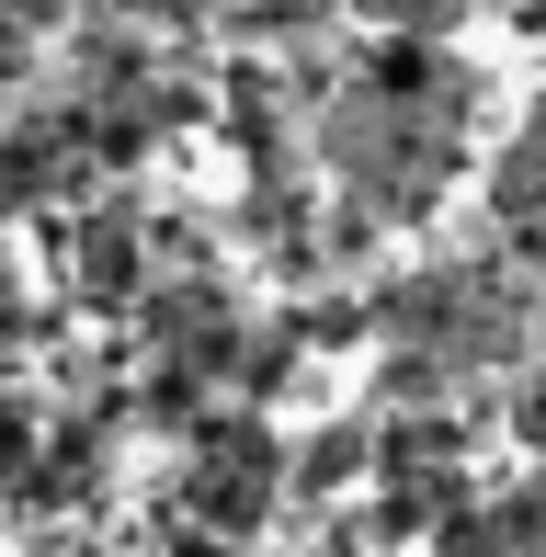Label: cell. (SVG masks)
I'll list each match as a JSON object with an SVG mask.
<instances>
[{"mask_svg": "<svg viewBox=\"0 0 546 557\" xmlns=\"http://www.w3.org/2000/svg\"><path fill=\"white\" fill-rule=\"evenodd\" d=\"M489 81L479 58H456L444 35H376L364 58H342V81L308 103L319 125V171L353 206H376L387 227H421L456 194L467 148H479Z\"/></svg>", "mask_w": 546, "mask_h": 557, "instance_id": "cell-1", "label": "cell"}, {"mask_svg": "<svg viewBox=\"0 0 546 557\" xmlns=\"http://www.w3.org/2000/svg\"><path fill=\"white\" fill-rule=\"evenodd\" d=\"M546 342V285L501 250H444L376 285L387 398H467L479 375H524Z\"/></svg>", "mask_w": 546, "mask_h": 557, "instance_id": "cell-2", "label": "cell"}, {"mask_svg": "<svg viewBox=\"0 0 546 557\" xmlns=\"http://www.w3.org/2000/svg\"><path fill=\"white\" fill-rule=\"evenodd\" d=\"M171 500H183L194 523H216V535H262V523L296 500V444L273 433L262 398H216V410L183 433V490Z\"/></svg>", "mask_w": 546, "mask_h": 557, "instance_id": "cell-3", "label": "cell"}, {"mask_svg": "<svg viewBox=\"0 0 546 557\" xmlns=\"http://www.w3.org/2000/svg\"><path fill=\"white\" fill-rule=\"evenodd\" d=\"M137 331H148V364H160V375H194V387L239 398V364H251V319H239L228 273L171 262L160 285L137 296Z\"/></svg>", "mask_w": 546, "mask_h": 557, "instance_id": "cell-4", "label": "cell"}, {"mask_svg": "<svg viewBox=\"0 0 546 557\" xmlns=\"http://www.w3.org/2000/svg\"><path fill=\"white\" fill-rule=\"evenodd\" d=\"M58 273H69L80 308H137V296L160 285V227H137L126 206H103V216H80L58 239Z\"/></svg>", "mask_w": 546, "mask_h": 557, "instance_id": "cell-5", "label": "cell"}, {"mask_svg": "<svg viewBox=\"0 0 546 557\" xmlns=\"http://www.w3.org/2000/svg\"><path fill=\"white\" fill-rule=\"evenodd\" d=\"M489 216H501L512 250H546V103L512 125V148L489 160Z\"/></svg>", "mask_w": 546, "mask_h": 557, "instance_id": "cell-6", "label": "cell"}, {"mask_svg": "<svg viewBox=\"0 0 546 557\" xmlns=\"http://www.w3.org/2000/svg\"><path fill=\"white\" fill-rule=\"evenodd\" d=\"M376 478V421H331V433L296 444V512H331L342 490Z\"/></svg>", "mask_w": 546, "mask_h": 557, "instance_id": "cell-7", "label": "cell"}, {"mask_svg": "<svg viewBox=\"0 0 546 557\" xmlns=\"http://www.w3.org/2000/svg\"><path fill=\"white\" fill-rule=\"evenodd\" d=\"M342 12H353V0H228L216 23H228V35H262V46H319Z\"/></svg>", "mask_w": 546, "mask_h": 557, "instance_id": "cell-8", "label": "cell"}, {"mask_svg": "<svg viewBox=\"0 0 546 557\" xmlns=\"http://www.w3.org/2000/svg\"><path fill=\"white\" fill-rule=\"evenodd\" d=\"M433 557H524V535H512V500H456V512L433 523Z\"/></svg>", "mask_w": 546, "mask_h": 557, "instance_id": "cell-9", "label": "cell"}, {"mask_svg": "<svg viewBox=\"0 0 546 557\" xmlns=\"http://www.w3.org/2000/svg\"><path fill=\"white\" fill-rule=\"evenodd\" d=\"M46 444H58V433H46V410L0 387V490H23V478L46 467Z\"/></svg>", "mask_w": 546, "mask_h": 557, "instance_id": "cell-10", "label": "cell"}, {"mask_svg": "<svg viewBox=\"0 0 546 557\" xmlns=\"http://www.w3.org/2000/svg\"><path fill=\"white\" fill-rule=\"evenodd\" d=\"M353 12L376 23V35H456L479 0H353Z\"/></svg>", "mask_w": 546, "mask_h": 557, "instance_id": "cell-11", "label": "cell"}, {"mask_svg": "<svg viewBox=\"0 0 546 557\" xmlns=\"http://www.w3.org/2000/svg\"><path fill=\"white\" fill-rule=\"evenodd\" d=\"M512 444H524L535 467H546V352H535L524 375H512Z\"/></svg>", "mask_w": 546, "mask_h": 557, "instance_id": "cell-12", "label": "cell"}, {"mask_svg": "<svg viewBox=\"0 0 546 557\" xmlns=\"http://www.w3.org/2000/svg\"><path fill=\"white\" fill-rule=\"evenodd\" d=\"M126 12L148 23V35H206V23L228 12V0H126Z\"/></svg>", "mask_w": 546, "mask_h": 557, "instance_id": "cell-13", "label": "cell"}, {"mask_svg": "<svg viewBox=\"0 0 546 557\" xmlns=\"http://www.w3.org/2000/svg\"><path fill=\"white\" fill-rule=\"evenodd\" d=\"M0 216H23V160H12V125H0Z\"/></svg>", "mask_w": 546, "mask_h": 557, "instance_id": "cell-14", "label": "cell"}, {"mask_svg": "<svg viewBox=\"0 0 546 557\" xmlns=\"http://www.w3.org/2000/svg\"><path fill=\"white\" fill-rule=\"evenodd\" d=\"M239 535H216V523H194V535H171V557H228Z\"/></svg>", "mask_w": 546, "mask_h": 557, "instance_id": "cell-15", "label": "cell"}]
</instances>
